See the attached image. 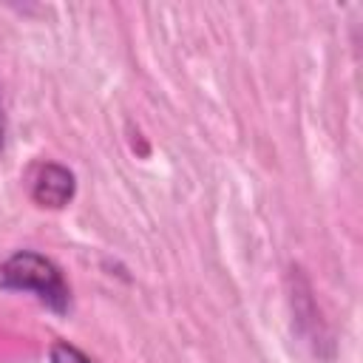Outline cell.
<instances>
[{"mask_svg": "<svg viewBox=\"0 0 363 363\" xmlns=\"http://www.w3.org/2000/svg\"><path fill=\"white\" fill-rule=\"evenodd\" d=\"M0 289L34 295L60 318L71 312V286L65 284L62 269L48 255L34 250H17L0 261Z\"/></svg>", "mask_w": 363, "mask_h": 363, "instance_id": "1", "label": "cell"}, {"mask_svg": "<svg viewBox=\"0 0 363 363\" xmlns=\"http://www.w3.org/2000/svg\"><path fill=\"white\" fill-rule=\"evenodd\" d=\"M77 193V179L68 167L57 164V162H45L37 167L34 182H31V199L40 207L48 210H62Z\"/></svg>", "mask_w": 363, "mask_h": 363, "instance_id": "2", "label": "cell"}, {"mask_svg": "<svg viewBox=\"0 0 363 363\" xmlns=\"http://www.w3.org/2000/svg\"><path fill=\"white\" fill-rule=\"evenodd\" d=\"M289 278L295 281V286H292L295 329L301 332V337H303L306 343H312L315 354H320V346H323V343H329V346H332V337L326 335V329H323V323H320V315H318V309H315V301H312V292H309L306 278H303L298 269H292V275H289Z\"/></svg>", "mask_w": 363, "mask_h": 363, "instance_id": "3", "label": "cell"}, {"mask_svg": "<svg viewBox=\"0 0 363 363\" xmlns=\"http://www.w3.org/2000/svg\"><path fill=\"white\" fill-rule=\"evenodd\" d=\"M48 360L51 363H94L82 349H77L68 340H54L51 343V352H48Z\"/></svg>", "mask_w": 363, "mask_h": 363, "instance_id": "4", "label": "cell"}, {"mask_svg": "<svg viewBox=\"0 0 363 363\" xmlns=\"http://www.w3.org/2000/svg\"><path fill=\"white\" fill-rule=\"evenodd\" d=\"M6 145V111H3V99H0V150Z\"/></svg>", "mask_w": 363, "mask_h": 363, "instance_id": "5", "label": "cell"}]
</instances>
